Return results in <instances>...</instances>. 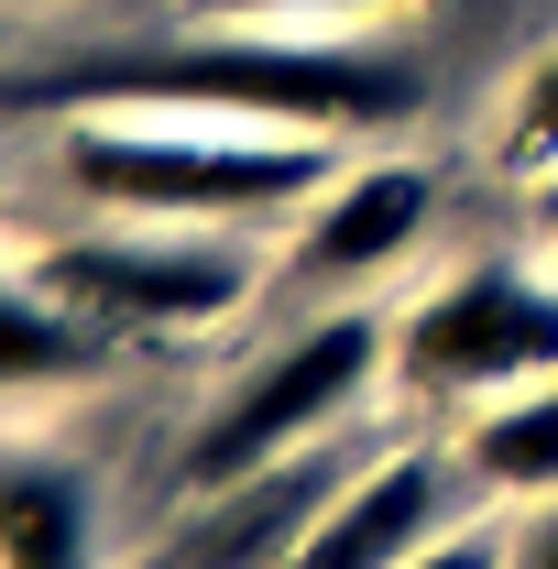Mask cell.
Returning <instances> with one entry per match:
<instances>
[{"label":"cell","instance_id":"cell-7","mask_svg":"<svg viewBox=\"0 0 558 569\" xmlns=\"http://www.w3.org/2000/svg\"><path fill=\"white\" fill-rule=\"evenodd\" d=\"M438 537H449V515H438V460H383V471H361L350 493L318 503L307 537H296L275 569H417Z\"/></svg>","mask_w":558,"mask_h":569},{"label":"cell","instance_id":"cell-5","mask_svg":"<svg viewBox=\"0 0 558 569\" xmlns=\"http://www.w3.org/2000/svg\"><path fill=\"white\" fill-rule=\"evenodd\" d=\"M395 361L427 395H515V383H558V284L482 263V274H449L417 318L395 329Z\"/></svg>","mask_w":558,"mask_h":569},{"label":"cell","instance_id":"cell-10","mask_svg":"<svg viewBox=\"0 0 558 569\" xmlns=\"http://www.w3.org/2000/svg\"><path fill=\"white\" fill-rule=\"evenodd\" d=\"M460 460H471V482H492V493L548 503L558 493V383H515V395H492L482 427L460 438Z\"/></svg>","mask_w":558,"mask_h":569},{"label":"cell","instance_id":"cell-3","mask_svg":"<svg viewBox=\"0 0 558 569\" xmlns=\"http://www.w3.org/2000/svg\"><path fill=\"white\" fill-rule=\"evenodd\" d=\"M383 340H395V329H383L372 307H329V318H307L285 351H263L209 417H198V438H187V493H241V482L285 471L296 449H318V438L361 406V383L383 372Z\"/></svg>","mask_w":558,"mask_h":569},{"label":"cell","instance_id":"cell-1","mask_svg":"<svg viewBox=\"0 0 558 569\" xmlns=\"http://www.w3.org/2000/svg\"><path fill=\"white\" fill-rule=\"evenodd\" d=\"M44 110H187V121H263V132H372L417 110V67L340 33L209 22L187 44H132L33 88Z\"/></svg>","mask_w":558,"mask_h":569},{"label":"cell","instance_id":"cell-2","mask_svg":"<svg viewBox=\"0 0 558 569\" xmlns=\"http://www.w3.org/2000/svg\"><path fill=\"white\" fill-rule=\"evenodd\" d=\"M340 153L329 132H263V121H187V110H77L67 187L110 219H275L329 198Z\"/></svg>","mask_w":558,"mask_h":569},{"label":"cell","instance_id":"cell-12","mask_svg":"<svg viewBox=\"0 0 558 569\" xmlns=\"http://www.w3.org/2000/svg\"><path fill=\"white\" fill-rule=\"evenodd\" d=\"M209 22H275V33H340L361 11H406V0H198Z\"/></svg>","mask_w":558,"mask_h":569},{"label":"cell","instance_id":"cell-8","mask_svg":"<svg viewBox=\"0 0 558 569\" xmlns=\"http://www.w3.org/2000/svg\"><path fill=\"white\" fill-rule=\"evenodd\" d=\"M0 569H99V503L77 460L0 438Z\"/></svg>","mask_w":558,"mask_h":569},{"label":"cell","instance_id":"cell-4","mask_svg":"<svg viewBox=\"0 0 558 569\" xmlns=\"http://www.w3.org/2000/svg\"><path fill=\"white\" fill-rule=\"evenodd\" d=\"M33 284L67 296L99 329H209L252 296V263L209 219H110V230L33 252Z\"/></svg>","mask_w":558,"mask_h":569},{"label":"cell","instance_id":"cell-14","mask_svg":"<svg viewBox=\"0 0 558 569\" xmlns=\"http://www.w3.org/2000/svg\"><path fill=\"white\" fill-rule=\"evenodd\" d=\"M417 569H504V548H482V537H438Z\"/></svg>","mask_w":558,"mask_h":569},{"label":"cell","instance_id":"cell-13","mask_svg":"<svg viewBox=\"0 0 558 569\" xmlns=\"http://www.w3.org/2000/svg\"><path fill=\"white\" fill-rule=\"evenodd\" d=\"M504 569H558V493H548V515H526V537L504 548Z\"/></svg>","mask_w":558,"mask_h":569},{"label":"cell","instance_id":"cell-15","mask_svg":"<svg viewBox=\"0 0 558 569\" xmlns=\"http://www.w3.org/2000/svg\"><path fill=\"white\" fill-rule=\"evenodd\" d=\"M537 219H548V241H558V176H548V198H537Z\"/></svg>","mask_w":558,"mask_h":569},{"label":"cell","instance_id":"cell-6","mask_svg":"<svg viewBox=\"0 0 558 569\" xmlns=\"http://www.w3.org/2000/svg\"><path fill=\"white\" fill-rule=\"evenodd\" d=\"M427 176L417 164H340L329 198H307V230H296V296H350V284L395 274V252H417L427 230Z\"/></svg>","mask_w":558,"mask_h":569},{"label":"cell","instance_id":"cell-9","mask_svg":"<svg viewBox=\"0 0 558 569\" xmlns=\"http://www.w3.org/2000/svg\"><path fill=\"white\" fill-rule=\"evenodd\" d=\"M110 361V329L99 318H77L67 296H44V284H0V395H67Z\"/></svg>","mask_w":558,"mask_h":569},{"label":"cell","instance_id":"cell-11","mask_svg":"<svg viewBox=\"0 0 558 569\" xmlns=\"http://www.w3.org/2000/svg\"><path fill=\"white\" fill-rule=\"evenodd\" d=\"M504 176H558V44L504 99Z\"/></svg>","mask_w":558,"mask_h":569}]
</instances>
